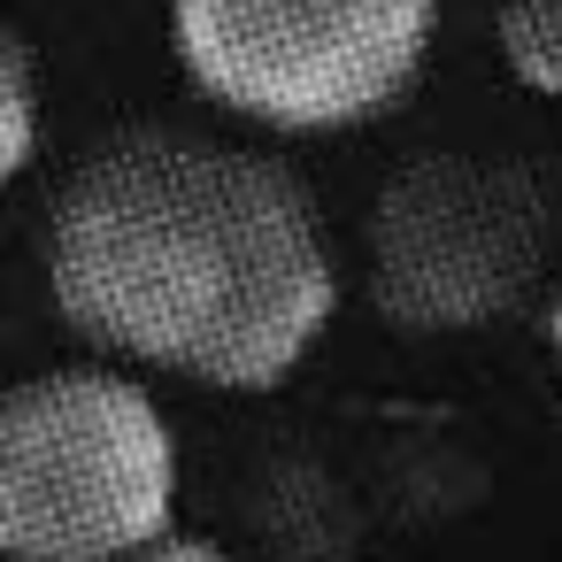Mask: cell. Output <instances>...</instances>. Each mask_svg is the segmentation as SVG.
<instances>
[{"instance_id":"6da1fadb","label":"cell","mask_w":562,"mask_h":562,"mask_svg":"<svg viewBox=\"0 0 562 562\" xmlns=\"http://www.w3.org/2000/svg\"><path fill=\"white\" fill-rule=\"evenodd\" d=\"M47 301L116 355L216 393L285 385L339 308L324 209L270 147L124 124L47 209Z\"/></svg>"},{"instance_id":"7a4b0ae2","label":"cell","mask_w":562,"mask_h":562,"mask_svg":"<svg viewBox=\"0 0 562 562\" xmlns=\"http://www.w3.org/2000/svg\"><path fill=\"white\" fill-rule=\"evenodd\" d=\"M178 524V447L155 393L109 362L0 385V554L116 562Z\"/></svg>"},{"instance_id":"3957f363","label":"cell","mask_w":562,"mask_h":562,"mask_svg":"<svg viewBox=\"0 0 562 562\" xmlns=\"http://www.w3.org/2000/svg\"><path fill=\"white\" fill-rule=\"evenodd\" d=\"M439 0H170V47L201 101L262 132H355L431 55Z\"/></svg>"},{"instance_id":"277c9868","label":"cell","mask_w":562,"mask_h":562,"mask_svg":"<svg viewBox=\"0 0 562 562\" xmlns=\"http://www.w3.org/2000/svg\"><path fill=\"white\" fill-rule=\"evenodd\" d=\"M554 255V193L508 155H416L370 209V301L401 331L516 316Z\"/></svg>"},{"instance_id":"5b68a950","label":"cell","mask_w":562,"mask_h":562,"mask_svg":"<svg viewBox=\"0 0 562 562\" xmlns=\"http://www.w3.org/2000/svg\"><path fill=\"white\" fill-rule=\"evenodd\" d=\"M493 32H501V63L531 93L562 101V0H501Z\"/></svg>"},{"instance_id":"8992f818","label":"cell","mask_w":562,"mask_h":562,"mask_svg":"<svg viewBox=\"0 0 562 562\" xmlns=\"http://www.w3.org/2000/svg\"><path fill=\"white\" fill-rule=\"evenodd\" d=\"M32 147H40V70H32L24 32L0 24V193L24 178Z\"/></svg>"},{"instance_id":"52a82bcc","label":"cell","mask_w":562,"mask_h":562,"mask_svg":"<svg viewBox=\"0 0 562 562\" xmlns=\"http://www.w3.org/2000/svg\"><path fill=\"white\" fill-rule=\"evenodd\" d=\"M116 562H232V554H224L216 539H201V531H178V524H170V531L139 539V547H132V554H116Z\"/></svg>"},{"instance_id":"ba28073f","label":"cell","mask_w":562,"mask_h":562,"mask_svg":"<svg viewBox=\"0 0 562 562\" xmlns=\"http://www.w3.org/2000/svg\"><path fill=\"white\" fill-rule=\"evenodd\" d=\"M547 339H554V370H562V293H554V308H547Z\"/></svg>"},{"instance_id":"9c48e42d","label":"cell","mask_w":562,"mask_h":562,"mask_svg":"<svg viewBox=\"0 0 562 562\" xmlns=\"http://www.w3.org/2000/svg\"><path fill=\"white\" fill-rule=\"evenodd\" d=\"M0 355H9V293H0Z\"/></svg>"}]
</instances>
